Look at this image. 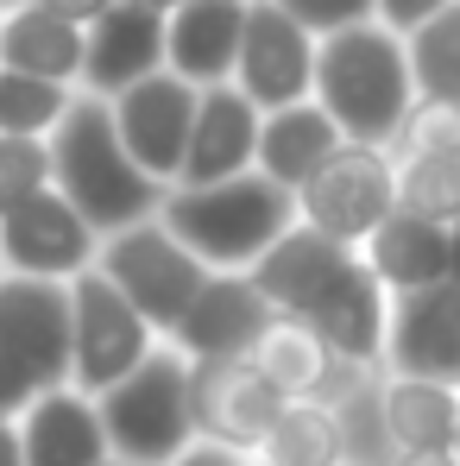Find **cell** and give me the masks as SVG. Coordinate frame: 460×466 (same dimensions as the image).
Wrapping results in <instances>:
<instances>
[{
    "label": "cell",
    "mask_w": 460,
    "mask_h": 466,
    "mask_svg": "<svg viewBox=\"0 0 460 466\" xmlns=\"http://www.w3.org/2000/svg\"><path fill=\"white\" fill-rule=\"evenodd\" d=\"M51 189L101 239L139 228V221H158V208L170 196L158 177H146L127 157L120 127H114V101L82 95V88H77V107L64 114V127L51 133Z\"/></svg>",
    "instance_id": "cell-1"
},
{
    "label": "cell",
    "mask_w": 460,
    "mask_h": 466,
    "mask_svg": "<svg viewBox=\"0 0 460 466\" xmlns=\"http://www.w3.org/2000/svg\"><path fill=\"white\" fill-rule=\"evenodd\" d=\"M315 101L334 114L347 146H379L397 152L416 114V76H410V45L397 32L347 25L315 45Z\"/></svg>",
    "instance_id": "cell-2"
},
{
    "label": "cell",
    "mask_w": 460,
    "mask_h": 466,
    "mask_svg": "<svg viewBox=\"0 0 460 466\" xmlns=\"http://www.w3.org/2000/svg\"><path fill=\"white\" fill-rule=\"evenodd\" d=\"M158 221L177 233L209 271H252L303 215H297L291 189H278L259 170H246V177L209 183V189H170Z\"/></svg>",
    "instance_id": "cell-3"
},
{
    "label": "cell",
    "mask_w": 460,
    "mask_h": 466,
    "mask_svg": "<svg viewBox=\"0 0 460 466\" xmlns=\"http://www.w3.org/2000/svg\"><path fill=\"white\" fill-rule=\"evenodd\" d=\"M189 379H196V366H189L170 340H158L152 360H146L139 372H127L114 390L95 397L114 461L170 466L196 441V397H189Z\"/></svg>",
    "instance_id": "cell-4"
},
{
    "label": "cell",
    "mask_w": 460,
    "mask_h": 466,
    "mask_svg": "<svg viewBox=\"0 0 460 466\" xmlns=\"http://www.w3.org/2000/svg\"><path fill=\"white\" fill-rule=\"evenodd\" d=\"M95 271L152 321V334H177V321L189 315V303L202 297V284L215 278L164 221H139V228L101 239Z\"/></svg>",
    "instance_id": "cell-5"
},
{
    "label": "cell",
    "mask_w": 460,
    "mask_h": 466,
    "mask_svg": "<svg viewBox=\"0 0 460 466\" xmlns=\"http://www.w3.org/2000/svg\"><path fill=\"white\" fill-rule=\"evenodd\" d=\"M158 334L152 321L133 309L101 271H82L70 284V385L82 397L114 390L127 372H139L152 360Z\"/></svg>",
    "instance_id": "cell-6"
},
{
    "label": "cell",
    "mask_w": 460,
    "mask_h": 466,
    "mask_svg": "<svg viewBox=\"0 0 460 466\" xmlns=\"http://www.w3.org/2000/svg\"><path fill=\"white\" fill-rule=\"evenodd\" d=\"M297 215L315 233L360 252L397 215V157L379 152V146H341L315 170V183L297 196Z\"/></svg>",
    "instance_id": "cell-7"
},
{
    "label": "cell",
    "mask_w": 460,
    "mask_h": 466,
    "mask_svg": "<svg viewBox=\"0 0 460 466\" xmlns=\"http://www.w3.org/2000/svg\"><path fill=\"white\" fill-rule=\"evenodd\" d=\"M315 45H322V38L303 32L278 0H252V6H246V38H240L233 88H240L259 114L315 101Z\"/></svg>",
    "instance_id": "cell-8"
},
{
    "label": "cell",
    "mask_w": 460,
    "mask_h": 466,
    "mask_svg": "<svg viewBox=\"0 0 460 466\" xmlns=\"http://www.w3.org/2000/svg\"><path fill=\"white\" fill-rule=\"evenodd\" d=\"M0 360L26 372L38 397L70 385V284L0 278Z\"/></svg>",
    "instance_id": "cell-9"
},
{
    "label": "cell",
    "mask_w": 460,
    "mask_h": 466,
    "mask_svg": "<svg viewBox=\"0 0 460 466\" xmlns=\"http://www.w3.org/2000/svg\"><path fill=\"white\" fill-rule=\"evenodd\" d=\"M0 258H6V278L77 284L101 258V233L88 228L57 189H45V196H32L26 208H13L0 221Z\"/></svg>",
    "instance_id": "cell-10"
},
{
    "label": "cell",
    "mask_w": 460,
    "mask_h": 466,
    "mask_svg": "<svg viewBox=\"0 0 460 466\" xmlns=\"http://www.w3.org/2000/svg\"><path fill=\"white\" fill-rule=\"evenodd\" d=\"M189 397H196V435H202V441H221V448H240V454H252V461H259V448L271 441V429H278L284 410H291V397L271 385L252 360L196 366Z\"/></svg>",
    "instance_id": "cell-11"
},
{
    "label": "cell",
    "mask_w": 460,
    "mask_h": 466,
    "mask_svg": "<svg viewBox=\"0 0 460 466\" xmlns=\"http://www.w3.org/2000/svg\"><path fill=\"white\" fill-rule=\"evenodd\" d=\"M196 101H202V88H189L183 76H170V70L146 76L139 88H127L114 101V127H120L127 157L146 177H158L164 189H177V177H183L189 133H196Z\"/></svg>",
    "instance_id": "cell-12"
},
{
    "label": "cell",
    "mask_w": 460,
    "mask_h": 466,
    "mask_svg": "<svg viewBox=\"0 0 460 466\" xmlns=\"http://www.w3.org/2000/svg\"><path fill=\"white\" fill-rule=\"evenodd\" d=\"M271 303L265 290L246 278V271H215L202 284V297L189 303V315L177 321L170 347L189 360V366H221V360H252L259 334L271 328Z\"/></svg>",
    "instance_id": "cell-13"
},
{
    "label": "cell",
    "mask_w": 460,
    "mask_h": 466,
    "mask_svg": "<svg viewBox=\"0 0 460 466\" xmlns=\"http://www.w3.org/2000/svg\"><path fill=\"white\" fill-rule=\"evenodd\" d=\"M252 366L284 390L291 403H334V397H347L353 385L373 379V366L341 360L303 315H271V328L252 347Z\"/></svg>",
    "instance_id": "cell-14"
},
{
    "label": "cell",
    "mask_w": 460,
    "mask_h": 466,
    "mask_svg": "<svg viewBox=\"0 0 460 466\" xmlns=\"http://www.w3.org/2000/svg\"><path fill=\"white\" fill-rule=\"evenodd\" d=\"M391 379H435L460 385V284H435L416 297H391Z\"/></svg>",
    "instance_id": "cell-15"
},
{
    "label": "cell",
    "mask_w": 460,
    "mask_h": 466,
    "mask_svg": "<svg viewBox=\"0 0 460 466\" xmlns=\"http://www.w3.org/2000/svg\"><path fill=\"white\" fill-rule=\"evenodd\" d=\"M164 45H170V19L139 6V0H120L107 6L95 25H88V64H82V95H101V101H120L127 88H139L146 76L164 70Z\"/></svg>",
    "instance_id": "cell-16"
},
{
    "label": "cell",
    "mask_w": 460,
    "mask_h": 466,
    "mask_svg": "<svg viewBox=\"0 0 460 466\" xmlns=\"http://www.w3.org/2000/svg\"><path fill=\"white\" fill-rule=\"evenodd\" d=\"M259 127L265 114L233 88H202L196 101V133H189V157H183V177L177 189H209V183H228V177H246L259 164Z\"/></svg>",
    "instance_id": "cell-17"
},
{
    "label": "cell",
    "mask_w": 460,
    "mask_h": 466,
    "mask_svg": "<svg viewBox=\"0 0 460 466\" xmlns=\"http://www.w3.org/2000/svg\"><path fill=\"white\" fill-rule=\"evenodd\" d=\"M309 328L353 366H379L384 360V340H391V290L373 278V265L353 252L341 265V278L315 297V309L303 315Z\"/></svg>",
    "instance_id": "cell-18"
},
{
    "label": "cell",
    "mask_w": 460,
    "mask_h": 466,
    "mask_svg": "<svg viewBox=\"0 0 460 466\" xmlns=\"http://www.w3.org/2000/svg\"><path fill=\"white\" fill-rule=\"evenodd\" d=\"M246 6L252 0H189L170 13V45L164 70L189 88H221L240 70V38H246Z\"/></svg>",
    "instance_id": "cell-19"
},
{
    "label": "cell",
    "mask_w": 460,
    "mask_h": 466,
    "mask_svg": "<svg viewBox=\"0 0 460 466\" xmlns=\"http://www.w3.org/2000/svg\"><path fill=\"white\" fill-rule=\"evenodd\" d=\"M19 454H26V466H107L114 461L101 410L77 385L45 390V397L26 403V416H19Z\"/></svg>",
    "instance_id": "cell-20"
},
{
    "label": "cell",
    "mask_w": 460,
    "mask_h": 466,
    "mask_svg": "<svg viewBox=\"0 0 460 466\" xmlns=\"http://www.w3.org/2000/svg\"><path fill=\"white\" fill-rule=\"evenodd\" d=\"M353 258V246H341V239H328V233H315L309 221H297V228L284 233L246 278L265 290V303L278 315H309L315 309V297L341 278V265Z\"/></svg>",
    "instance_id": "cell-21"
},
{
    "label": "cell",
    "mask_w": 460,
    "mask_h": 466,
    "mask_svg": "<svg viewBox=\"0 0 460 466\" xmlns=\"http://www.w3.org/2000/svg\"><path fill=\"white\" fill-rule=\"evenodd\" d=\"M82 64H88V32L70 25L64 13H51L45 0H26V6L6 13V25H0V70L82 88Z\"/></svg>",
    "instance_id": "cell-22"
},
{
    "label": "cell",
    "mask_w": 460,
    "mask_h": 466,
    "mask_svg": "<svg viewBox=\"0 0 460 466\" xmlns=\"http://www.w3.org/2000/svg\"><path fill=\"white\" fill-rule=\"evenodd\" d=\"M341 146H347V133L334 127V114L322 101H297V107L265 114V127H259V164L252 170L271 177L278 189L303 196L309 183H315V170L341 152Z\"/></svg>",
    "instance_id": "cell-23"
},
{
    "label": "cell",
    "mask_w": 460,
    "mask_h": 466,
    "mask_svg": "<svg viewBox=\"0 0 460 466\" xmlns=\"http://www.w3.org/2000/svg\"><path fill=\"white\" fill-rule=\"evenodd\" d=\"M360 258L373 265V278H379L391 297L435 290V284H448V228H429V221H416V215L397 208V215L360 246Z\"/></svg>",
    "instance_id": "cell-24"
},
{
    "label": "cell",
    "mask_w": 460,
    "mask_h": 466,
    "mask_svg": "<svg viewBox=\"0 0 460 466\" xmlns=\"http://www.w3.org/2000/svg\"><path fill=\"white\" fill-rule=\"evenodd\" d=\"M384 435L397 454H455L460 441V385L435 379H384Z\"/></svg>",
    "instance_id": "cell-25"
},
{
    "label": "cell",
    "mask_w": 460,
    "mask_h": 466,
    "mask_svg": "<svg viewBox=\"0 0 460 466\" xmlns=\"http://www.w3.org/2000/svg\"><path fill=\"white\" fill-rule=\"evenodd\" d=\"M397 157V208L429 221V228H455L460 221V157L448 152H391Z\"/></svg>",
    "instance_id": "cell-26"
},
{
    "label": "cell",
    "mask_w": 460,
    "mask_h": 466,
    "mask_svg": "<svg viewBox=\"0 0 460 466\" xmlns=\"http://www.w3.org/2000/svg\"><path fill=\"white\" fill-rule=\"evenodd\" d=\"M410 45V76L423 107H460V0L448 13H435L423 32L404 38Z\"/></svg>",
    "instance_id": "cell-27"
},
{
    "label": "cell",
    "mask_w": 460,
    "mask_h": 466,
    "mask_svg": "<svg viewBox=\"0 0 460 466\" xmlns=\"http://www.w3.org/2000/svg\"><path fill=\"white\" fill-rule=\"evenodd\" d=\"M259 466H347L334 410L328 403H291L284 422L271 429V441L259 448Z\"/></svg>",
    "instance_id": "cell-28"
},
{
    "label": "cell",
    "mask_w": 460,
    "mask_h": 466,
    "mask_svg": "<svg viewBox=\"0 0 460 466\" xmlns=\"http://www.w3.org/2000/svg\"><path fill=\"white\" fill-rule=\"evenodd\" d=\"M70 107H77V88L0 70V133L6 139H51Z\"/></svg>",
    "instance_id": "cell-29"
},
{
    "label": "cell",
    "mask_w": 460,
    "mask_h": 466,
    "mask_svg": "<svg viewBox=\"0 0 460 466\" xmlns=\"http://www.w3.org/2000/svg\"><path fill=\"white\" fill-rule=\"evenodd\" d=\"M51 189V139H6L0 133V221Z\"/></svg>",
    "instance_id": "cell-30"
},
{
    "label": "cell",
    "mask_w": 460,
    "mask_h": 466,
    "mask_svg": "<svg viewBox=\"0 0 460 466\" xmlns=\"http://www.w3.org/2000/svg\"><path fill=\"white\" fill-rule=\"evenodd\" d=\"M303 32L315 38H334V32H347V25H373L379 19V0H278Z\"/></svg>",
    "instance_id": "cell-31"
},
{
    "label": "cell",
    "mask_w": 460,
    "mask_h": 466,
    "mask_svg": "<svg viewBox=\"0 0 460 466\" xmlns=\"http://www.w3.org/2000/svg\"><path fill=\"white\" fill-rule=\"evenodd\" d=\"M455 0H379V25L384 32H397V38H410V32H423L435 13H448Z\"/></svg>",
    "instance_id": "cell-32"
},
{
    "label": "cell",
    "mask_w": 460,
    "mask_h": 466,
    "mask_svg": "<svg viewBox=\"0 0 460 466\" xmlns=\"http://www.w3.org/2000/svg\"><path fill=\"white\" fill-rule=\"evenodd\" d=\"M170 466H259V461H252V454H240V448H221V441H202V435H196V441H189Z\"/></svg>",
    "instance_id": "cell-33"
},
{
    "label": "cell",
    "mask_w": 460,
    "mask_h": 466,
    "mask_svg": "<svg viewBox=\"0 0 460 466\" xmlns=\"http://www.w3.org/2000/svg\"><path fill=\"white\" fill-rule=\"evenodd\" d=\"M45 6H51V13H64L70 25H82V32H88V25H95L107 6H120V0H45Z\"/></svg>",
    "instance_id": "cell-34"
},
{
    "label": "cell",
    "mask_w": 460,
    "mask_h": 466,
    "mask_svg": "<svg viewBox=\"0 0 460 466\" xmlns=\"http://www.w3.org/2000/svg\"><path fill=\"white\" fill-rule=\"evenodd\" d=\"M0 466H26V454H19V422H6V416H0Z\"/></svg>",
    "instance_id": "cell-35"
},
{
    "label": "cell",
    "mask_w": 460,
    "mask_h": 466,
    "mask_svg": "<svg viewBox=\"0 0 460 466\" xmlns=\"http://www.w3.org/2000/svg\"><path fill=\"white\" fill-rule=\"evenodd\" d=\"M397 466H460L455 454H397Z\"/></svg>",
    "instance_id": "cell-36"
},
{
    "label": "cell",
    "mask_w": 460,
    "mask_h": 466,
    "mask_svg": "<svg viewBox=\"0 0 460 466\" xmlns=\"http://www.w3.org/2000/svg\"><path fill=\"white\" fill-rule=\"evenodd\" d=\"M448 284H460V221L448 228Z\"/></svg>",
    "instance_id": "cell-37"
},
{
    "label": "cell",
    "mask_w": 460,
    "mask_h": 466,
    "mask_svg": "<svg viewBox=\"0 0 460 466\" xmlns=\"http://www.w3.org/2000/svg\"><path fill=\"white\" fill-rule=\"evenodd\" d=\"M139 6H152V13H164V19H170V13H177V6H189V0H139Z\"/></svg>",
    "instance_id": "cell-38"
},
{
    "label": "cell",
    "mask_w": 460,
    "mask_h": 466,
    "mask_svg": "<svg viewBox=\"0 0 460 466\" xmlns=\"http://www.w3.org/2000/svg\"><path fill=\"white\" fill-rule=\"evenodd\" d=\"M6 13H13V6H0V25H6Z\"/></svg>",
    "instance_id": "cell-39"
},
{
    "label": "cell",
    "mask_w": 460,
    "mask_h": 466,
    "mask_svg": "<svg viewBox=\"0 0 460 466\" xmlns=\"http://www.w3.org/2000/svg\"><path fill=\"white\" fill-rule=\"evenodd\" d=\"M0 6H26V0H0Z\"/></svg>",
    "instance_id": "cell-40"
},
{
    "label": "cell",
    "mask_w": 460,
    "mask_h": 466,
    "mask_svg": "<svg viewBox=\"0 0 460 466\" xmlns=\"http://www.w3.org/2000/svg\"><path fill=\"white\" fill-rule=\"evenodd\" d=\"M107 466H133V461H107Z\"/></svg>",
    "instance_id": "cell-41"
},
{
    "label": "cell",
    "mask_w": 460,
    "mask_h": 466,
    "mask_svg": "<svg viewBox=\"0 0 460 466\" xmlns=\"http://www.w3.org/2000/svg\"><path fill=\"white\" fill-rule=\"evenodd\" d=\"M0 278H6V258H0Z\"/></svg>",
    "instance_id": "cell-42"
},
{
    "label": "cell",
    "mask_w": 460,
    "mask_h": 466,
    "mask_svg": "<svg viewBox=\"0 0 460 466\" xmlns=\"http://www.w3.org/2000/svg\"><path fill=\"white\" fill-rule=\"evenodd\" d=\"M455 461H460V441H455Z\"/></svg>",
    "instance_id": "cell-43"
}]
</instances>
